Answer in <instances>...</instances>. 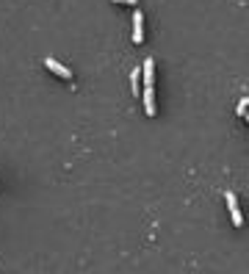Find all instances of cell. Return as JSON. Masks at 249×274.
Returning a JSON list of instances; mask_svg holds the SVG:
<instances>
[{
	"label": "cell",
	"mask_w": 249,
	"mask_h": 274,
	"mask_svg": "<svg viewBox=\"0 0 249 274\" xmlns=\"http://www.w3.org/2000/svg\"><path fill=\"white\" fill-rule=\"evenodd\" d=\"M133 42L136 44L144 42V14H141V8L133 11Z\"/></svg>",
	"instance_id": "obj_3"
},
{
	"label": "cell",
	"mask_w": 249,
	"mask_h": 274,
	"mask_svg": "<svg viewBox=\"0 0 249 274\" xmlns=\"http://www.w3.org/2000/svg\"><path fill=\"white\" fill-rule=\"evenodd\" d=\"M244 114H247V97H244L241 103H238V117H244Z\"/></svg>",
	"instance_id": "obj_8"
},
{
	"label": "cell",
	"mask_w": 249,
	"mask_h": 274,
	"mask_svg": "<svg viewBox=\"0 0 249 274\" xmlns=\"http://www.w3.org/2000/svg\"><path fill=\"white\" fill-rule=\"evenodd\" d=\"M224 199H227V208H230V219H233V225L241 227V225H244V216H241V208H238V197H235L233 191H227V194H224Z\"/></svg>",
	"instance_id": "obj_1"
},
{
	"label": "cell",
	"mask_w": 249,
	"mask_h": 274,
	"mask_svg": "<svg viewBox=\"0 0 249 274\" xmlns=\"http://www.w3.org/2000/svg\"><path fill=\"white\" fill-rule=\"evenodd\" d=\"M138 97L144 100V111H147V117H155V91H152V86H144V91H141Z\"/></svg>",
	"instance_id": "obj_4"
},
{
	"label": "cell",
	"mask_w": 249,
	"mask_h": 274,
	"mask_svg": "<svg viewBox=\"0 0 249 274\" xmlns=\"http://www.w3.org/2000/svg\"><path fill=\"white\" fill-rule=\"evenodd\" d=\"M44 67H47V70L53 72V75H58L61 80H72V72H69L61 61H55L53 56H47V58H44Z\"/></svg>",
	"instance_id": "obj_2"
},
{
	"label": "cell",
	"mask_w": 249,
	"mask_h": 274,
	"mask_svg": "<svg viewBox=\"0 0 249 274\" xmlns=\"http://www.w3.org/2000/svg\"><path fill=\"white\" fill-rule=\"evenodd\" d=\"M152 83H155V61L147 58L144 61V86H152Z\"/></svg>",
	"instance_id": "obj_5"
},
{
	"label": "cell",
	"mask_w": 249,
	"mask_h": 274,
	"mask_svg": "<svg viewBox=\"0 0 249 274\" xmlns=\"http://www.w3.org/2000/svg\"><path fill=\"white\" fill-rule=\"evenodd\" d=\"M111 3H119V6H136L138 0H111Z\"/></svg>",
	"instance_id": "obj_7"
},
{
	"label": "cell",
	"mask_w": 249,
	"mask_h": 274,
	"mask_svg": "<svg viewBox=\"0 0 249 274\" xmlns=\"http://www.w3.org/2000/svg\"><path fill=\"white\" fill-rule=\"evenodd\" d=\"M247 111H249V97H247Z\"/></svg>",
	"instance_id": "obj_9"
},
{
	"label": "cell",
	"mask_w": 249,
	"mask_h": 274,
	"mask_svg": "<svg viewBox=\"0 0 249 274\" xmlns=\"http://www.w3.org/2000/svg\"><path fill=\"white\" fill-rule=\"evenodd\" d=\"M138 75H141V70H133V72H130V89H133V97H138V94H141V89H138Z\"/></svg>",
	"instance_id": "obj_6"
}]
</instances>
